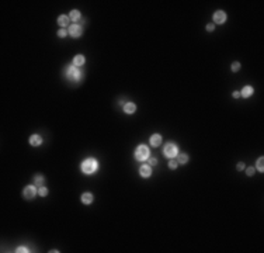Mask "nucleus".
<instances>
[{"instance_id": "f257e3e1", "label": "nucleus", "mask_w": 264, "mask_h": 253, "mask_svg": "<svg viewBox=\"0 0 264 253\" xmlns=\"http://www.w3.org/2000/svg\"><path fill=\"white\" fill-rule=\"evenodd\" d=\"M65 76L69 82H73V83H79L84 79V72L82 69L76 66V65H69L65 70Z\"/></svg>"}, {"instance_id": "f03ea898", "label": "nucleus", "mask_w": 264, "mask_h": 253, "mask_svg": "<svg viewBox=\"0 0 264 253\" xmlns=\"http://www.w3.org/2000/svg\"><path fill=\"white\" fill-rule=\"evenodd\" d=\"M97 168H99V163H97V160L93 159V158L86 159V160L82 163V170H83V173H86V174L94 173V172L97 170Z\"/></svg>"}, {"instance_id": "7ed1b4c3", "label": "nucleus", "mask_w": 264, "mask_h": 253, "mask_svg": "<svg viewBox=\"0 0 264 253\" xmlns=\"http://www.w3.org/2000/svg\"><path fill=\"white\" fill-rule=\"evenodd\" d=\"M149 158V149L145 145H139L135 149V159L136 160H146Z\"/></svg>"}, {"instance_id": "20e7f679", "label": "nucleus", "mask_w": 264, "mask_h": 253, "mask_svg": "<svg viewBox=\"0 0 264 253\" xmlns=\"http://www.w3.org/2000/svg\"><path fill=\"white\" fill-rule=\"evenodd\" d=\"M177 152H179V148H177V145L173 144V142L166 144L165 149H163V153H165V156H167V158H174V156L177 155Z\"/></svg>"}, {"instance_id": "39448f33", "label": "nucleus", "mask_w": 264, "mask_h": 253, "mask_svg": "<svg viewBox=\"0 0 264 253\" xmlns=\"http://www.w3.org/2000/svg\"><path fill=\"white\" fill-rule=\"evenodd\" d=\"M69 34H70L73 38H79V37L83 34V27L80 24H76V23H75L73 25L69 27Z\"/></svg>"}, {"instance_id": "423d86ee", "label": "nucleus", "mask_w": 264, "mask_h": 253, "mask_svg": "<svg viewBox=\"0 0 264 253\" xmlns=\"http://www.w3.org/2000/svg\"><path fill=\"white\" fill-rule=\"evenodd\" d=\"M214 21L216 24H223L226 21V13L223 10H218L214 13Z\"/></svg>"}, {"instance_id": "0eeeda50", "label": "nucleus", "mask_w": 264, "mask_h": 253, "mask_svg": "<svg viewBox=\"0 0 264 253\" xmlns=\"http://www.w3.org/2000/svg\"><path fill=\"white\" fill-rule=\"evenodd\" d=\"M23 194H24V197L25 198H34L35 197V194H37V188H35V186H27L25 188H24V191H23Z\"/></svg>"}, {"instance_id": "6e6552de", "label": "nucleus", "mask_w": 264, "mask_h": 253, "mask_svg": "<svg viewBox=\"0 0 264 253\" xmlns=\"http://www.w3.org/2000/svg\"><path fill=\"white\" fill-rule=\"evenodd\" d=\"M139 174H141L142 177H149V176L152 174V169H150V166H149V165H142V166L139 168Z\"/></svg>"}, {"instance_id": "1a4fd4ad", "label": "nucleus", "mask_w": 264, "mask_h": 253, "mask_svg": "<svg viewBox=\"0 0 264 253\" xmlns=\"http://www.w3.org/2000/svg\"><path fill=\"white\" fill-rule=\"evenodd\" d=\"M42 144V138L39 136V135H31L30 136V145H33V146H39Z\"/></svg>"}, {"instance_id": "9d476101", "label": "nucleus", "mask_w": 264, "mask_h": 253, "mask_svg": "<svg viewBox=\"0 0 264 253\" xmlns=\"http://www.w3.org/2000/svg\"><path fill=\"white\" fill-rule=\"evenodd\" d=\"M150 144H152V146H159L162 144V136L159 134H153L150 136Z\"/></svg>"}, {"instance_id": "9b49d317", "label": "nucleus", "mask_w": 264, "mask_h": 253, "mask_svg": "<svg viewBox=\"0 0 264 253\" xmlns=\"http://www.w3.org/2000/svg\"><path fill=\"white\" fill-rule=\"evenodd\" d=\"M135 110H136V105H135L133 103H125V104H124V111H125L127 114H133Z\"/></svg>"}, {"instance_id": "f8f14e48", "label": "nucleus", "mask_w": 264, "mask_h": 253, "mask_svg": "<svg viewBox=\"0 0 264 253\" xmlns=\"http://www.w3.org/2000/svg\"><path fill=\"white\" fill-rule=\"evenodd\" d=\"M82 201H83V204H86V205L91 204V202H93V194H91V193H83Z\"/></svg>"}, {"instance_id": "ddd939ff", "label": "nucleus", "mask_w": 264, "mask_h": 253, "mask_svg": "<svg viewBox=\"0 0 264 253\" xmlns=\"http://www.w3.org/2000/svg\"><path fill=\"white\" fill-rule=\"evenodd\" d=\"M253 91H254V90H253L251 86H245L243 90L240 91V96H243V97H250V96L253 94Z\"/></svg>"}, {"instance_id": "4468645a", "label": "nucleus", "mask_w": 264, "mask_h": 253, "mask_svg": "<svg viewBox=\"0 0 264 253\" xmlns=\"http://www.w3.org/2000/svg\"><path fill=\"white\" fill-rule=\"evenodd\" d=\"M83 63H84V56H83V55H76V56L73 58V65L80 66Z\"/></svg>"}, {"instance_id": "2eb2a0df", "label": "nucleus", "mask_w": 264, "mask_h": 253, "mask_svg": "<svg viewBox=\"0 0 264 253\" xmlns=\"http://www.w3.org/2000/svg\"><path fill=\"white\" fill-rule=\"evenodd\" d=\"M67 23H69V17L61 16L59 18H58V24H59V25H62L63 28H65L66 25H67Z\"/></svg>"}, {"instance_id": "dca6fc26", "label": "nucleus", "mask_w": 264, "mask_h": 253, "mask_svg": "<svg viewBox=\"0 0 264 253\" xmlns=\"http://www.w3.org/2000/svg\"><path fill=\"white\" fill-rule=\"evenodd\" d=\"M69 18H70V20H73V21L79 20V18H80V11H79V10H72V11H70V16H69Z\"/></svg>"}, {"instance_id": "f3484780", "label": "nucleus", "mask_w": 264, "mask_h": 253, "mask_svg": "<svg viewBox=\"0 0 264 253\" xmlns=\"http://www.w3.org/2000/svg\"><path fill=\"white\" fill-rule=\"evenodd\" d=\"M177 162H179V163H181V165H185V163L188 162V155H185V153H180V155H179Z\"/></svg>"}, {"instance_id": "a211bd4d", "label": "nucleus", "mask_w": 264, "mask_h": 253, "mask_svg": "<svg viewBox=\"0 0 264 253\" xmlns=\"http://www.w3.org/2000/svg\"><path fill=\"white\" fill-rule=\"evenodd\" d=\"M44 182H45V177L44 176H35V179H34V183L37 186H39V187L44 184Z\"/></svg>"}, {"instance_id": "6ab92c4d", "label": "nucleus", "mask_w": 264, "mask_h": 253, "mask_svg": "<svg viewBox=\"0 0 264 253\" xmlns=\"http://www.w3.org/2000/svg\"><path fill=\"white\" fill-rule=\"evenodd\" d=\"M263 163H264V158L261 156V158H259V160H257V170H259V172H263L264 170Z\"/></svg>"}, {"instance_id": "aec40b11", "label": "nucleus", "mask_w": 264, "mask_h": 253, "mask_svg": "<svg viewBox=\"0 0 264 253\" xmlns=\"http://www.w3.org/2000/svg\"><path fill=\"white\" fill-rule=\"evenodd\" d=\"M38 194H39L41 197H45V196L48 194V188H47V187H42V186H41V187H39V190H38Z\"/></svg>"}, {"instance_id": "412c9836", "label": "nucleus", "mask_w": 264, "mask_h": 253, "mask_svg": "<svg viewBox=\"0 0 264 253\" xmlns=\"http://www.w3.org/2000/svg\"><path fill=\"white\" fill-rule=\"evenodd\" d=\"M231 67H232V70H233V72H237V70L240 69V63H239V62H233Z\"/></svg>"}, {"instance_id": "4be33fe9", "label": "nucleus", "mask_w": 264, "mask_h": 253, "mask_svg": "<svg viewBox=\"0 0 264 253\" xmlns=\"http://www.w3.org/2000/svg\"><path fill=\"white\" fill-rule=\"evenodd\" d=\"M66 34H67V31H66L65 28H61V30L58 31V37H61V38H65Z\"/></svg>"}, {"instance_id": "5701e85b", "label": "nucleus", "mask_w": 264, "mask_h": 253, "mask_svg": "<svg viewBox=\"0 0 264 253\" xmlns=\"http://www.w3.org/2000/svg\"><path fill=\"white\" fill-rule=\"evenodd\" d=\"M177 165H179V162H177V160H170V162H169V168L170 169H176L177 168Z\"/></svg>"}, {"instance_id": "b1692460", "label": "nucleus", "mask_w": 264, "mask_h": 253, "mask_svg": "<svg viewBox=\"0 0 264 253\" xmlns=\"http://www.w3.org/2000/svg\"><path fill=\"white\" fill-rule=\"evenodd\" d=\"M254 172H256V169L254 168H247V170H246L247 176H253V174H254Z\"/></svg>"}, {"instance_id": "393cba45", "label": "nucleus", "mask_w": 264, "mask_h": 253, "mask_svg": "<svg viewBox=\"0 0 264 253\" xmlns=\"http://www.w3.org/2000/svg\"><path fill=\"white\" fill-rule=\"evenodd\" d=\"M17 252H18V253H20V252H21V253H27V252H30V250H28L27 248L21 246V248H18V249H17Z\"/></svg>"}, {"instance_id": "a878e982", "label": "nucleus", "mask_w": 264, "mask_h": 253, "mask_svg": "<svg viewBox=\"0 0 264 253\" xmlns=\"http://www.w3.org/2000/svg\"><path fill=\"white\" fill-rule=\"evenodd\" d=\"M236 168H237V170H243V169H245V163H243V162H239Z\"/></svg>"}, {"instance_id": "bb28decb", "label": "nucleus", "mask_w": 264, "mask_h": 253, "mask_svg": "<svg viewBox=\"0 0 264 253\" xmlns=\"http://www.w3.org/2000/svg\"><path fill=\"white\" fill-rule=\"evenodd\" d=\"M214 30H215L214 24H208V25H207V31H214Z\"/></svg>"}, {"instance_id": "cd10ccee", "label": "nucleus", "mask_w": 264, "mask_h": 253, "mask_svg": "<svg viewBox=\"0 0 264 253\" xmlns=\"http://www.w3.org/2000/svg\"><path fill=\"white\" fill-rule=\"evenodd\" d=\"M149 163H150V165H156V163H157V159H156V158H150V159H149Z\"/></svg>"}, {"instance_id": "c85d7f7f", "label": "nucleus", "mask_w": 264, "mask_h": 253, "mask_svg": "<svg viewBox=\"0 0 264 253\" xmlns=\"http://www.w3.org/2000/svg\"><path fill=\"white\" fill-rule=\"evenodd\" d=\"M233 97L235 99H239L240 97V91H233Z\"/></svg>"}]
</instances>
